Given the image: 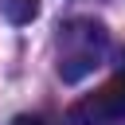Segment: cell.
<instances>
[{"label":"cell","mask_w":125,"mask_h":125,"mask_svg":"<svg viewBox=\"0 0 125 125\" xmlns=\"http://www.w3.org/2000/svg\"><path fill=\"white\" fill-rule=\"evenodd\" d=\"M102 47H105V31L102 23H90V20H78V23H66L62 39H59V74L66 82H78L82 74H90L102 59Z\"/></svg>","instance_id":"obj_1"},{"label":"cell","mask_w":125,"mask_h":125,"mask_svg":"<svg viewBox=\"0 0 125 125\" xmlns=\"http://www.w3.org/2000/svg\"><path fill=\"white\" fill-rule=\"evenodd\" d=\"M70 121L74 125H125V74L78 98L70 105Z\"/></svg>","instance_id":"obj_2"},{"label":"cell","mask_w":125,"mask_h":125,"mask_svg":"<svg viewBox=\"0 0 125 125\" xmlns=\"http://www.w3.org/2000/svg\"><path fill=\"white\" fill-rule=\"evenodd\" d=\"M0 12L8 23H31L39 16V0H0Z\"/></svg>","instance_id":"obj_3"},{"label":"cell","mask_w":125,"mask_h":125,"mask_svg":"<svg viewBox=\"0 0 125 125\" xmlns=\"http://www.w3.org/2000/svg\"><path fill=\"white\" fill-rule=\"evenodd\" d=\"M12 125H43V121H39V117H16Z\"/></svg>","instance_id":"obj_4"}]
</instances>
